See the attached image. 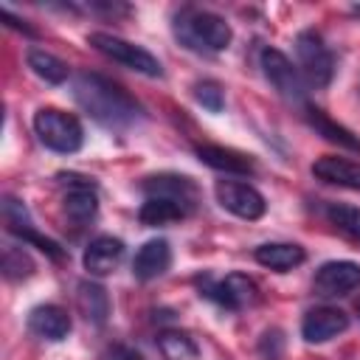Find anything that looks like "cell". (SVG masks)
<instances>
[{"instance_id":"obj_26","label":"cell","mask_w":360,"mask_h":360,"mask_svg":"<svg viewBox=\"0 0 360 360\" xmlns=\"http://www.w3.org/2000/svg\"><path fill=\"white\" fill-rule=\"evenodd\" d=\"M194 98L208 110V112H219L225 107V90L219 82L214 79H202L194 84Z\"/></svg>"},{"instance_id":"obj_17","label":"cell","mask_w":360,"mask_h":360,"mask_svg":"<svg viewBox=\"0 0 360 360\" xmlns=\"http://www.w3.org/2000/svg\"><path fill=\"white\" fill-rule=\"evenodd\" d=\"M253 259L262 267H270L276 273H287V270L298 267L307 259V253L301 245H292V242H264L253 250Z\"/></svg>"},{"instance_id":"obj_8","label":"cell","mask_w":360,"mask_h":360,"mask_svg":"<svg viewBox=\"0 0 360 360\" xmlns=\"http://www.w3.org/2000/svg\"><path fill=\"white\" fill-rule=\"evenodd\" d=\"M205 295L214 298L217 304L228 307V309H242V307H253L259 304L262 292L259 284L242 273H228L222 281H205Z\"/></svg>"},{"instance_id":"obj_10","label":"cell","mask_w":360,"mask_h":360,"mask_svg":"<svg viewBox=\"0 0 360 360\" xmlns=\"http://www.w3.org/2000/svg\"><path fill=\"white\" fill-rule=\"evenodd\" d=\"M349 329V315L338 307H315L301 321V335L307 343H326Z\"/></svg>"},{"instance_id":"obj_1","label":"cell","mask_w":360,"mask_h":360,"mask_svg":"<svg viewBox=\"0 0 360 360\" xmlns=\"http://www.w3.org/2000/svg\"><path fill=\"white\" fill-rule=\"evenodd\" d=\"M73 98L76 104L98 124L110 129H127L143 118L141 104L115 82L98 73H76L73 79Z\"/></svg>"},{"instance_id":"obj_2","label":"cell","mask_w":360,"mask_h":360,"mask_svg":"<svg viewBox=\"0 0 360 360\" xmlns=\"http://www.w3.org/2000/svg\"><path fill=\"white\" fill-rule=\"evenodd\" d=\"M172 28H174V37L180 39V45H186L188 51H197V53L225 51L233 39V31L225 22V17L205 11V8H194V6H183L174 14Z\"/></svg>"},{"instance_id":"obj_13","label":"cell","mask_w":360,"mask_h":360,"mask_svg":"<svg viewBox=\"0 0 360 360\" xmlns=\"http://www.w3.org/2000/svg\"><path fill=\"white\" fill-rule=\"evenodd\" d=\"M70 326V315L56 304H39L28 312V329L42 340H65Z\"/></svg>"},{"instance_id":"obj_5","label":"cell","mask_w":360,"mask_h":360,"mask_svg":"<svg viewBox=\"0 0 360 360\" xmlns=\"http://www.w3.org/2000/svg\"><path fill=\"white\" fill-rule=\"evenodd\" d=\"M295 56H298V68L307 84L312 87H326L335 76V56L326 48L323 37L318 31H301L295 37Z\"/></svg>"},{"instance_id":"obj_24","label":"cell","mask_w":360,"mask_h":360,"mask_svg":"<svg viewBox=\"0 0 360 360\" xmlns=\"http://www.w3.org/2000/svg\"><path fill=\"white\" fill-rule=\"evenodd\" d=\"M0 267H3V276L8 281H20V278H28L34 273V259L22 248H17V245H6Z\"/></svg>"},{"instance_id":"obj_19","label":"cell","mask_w":360,"mask_h":360,"mask_svg":"<svg viewBox=\"0 0 360 360\" xmlns=\"http://www.w3.org/2000/svg\"><path fill=\"white\" fill-rule=\"evenodd\" d=\"M65 214L73 219V222H90L98 211V197L93 191V183L82 180V183H70V188L65 191Z\"/></svg>"},{"instance_id":"obj_9","label":"cell","mask_w":360,"mask_h":360,"mask_svg":"<svg viewBox=\"0 0 360 360\" xmlns=\"http://www.w3.org/2000/svg\"><path fill=\"white\" fill-rule=\"evenodd\" d=\"M312 290L323 298H338L360 290V264L354 262H326L318 267Z\"/></svg>"},{"instance_id":"obj_11","label":"cell","mask_w":360,"mask_h":360,"mask_svg":"<svg viewBox=\"0 0 360 360\" xmlns=\"http://www.w3.org/2000/svg\"><path fill=\"white\" fill-rule=\"evenodd\" d=\"M143 191H146V197L172 200V202L183 205L186 211H191L197 205V186L183 174H152L143 180Z\"/></svg>"},{"instance_id":"obj_25","label":"cell","mask_w":360,"mask_h":360,"mask_svg":"<svg viewBox=\"0 0 360 360\" xmlns=\"http://www.w3.org/2000/svg\"><path fill=\"white\" fill-rule=\"evenodd\" d=\"M326 217H329V222H332L338 231H343V233L360 239V208H357V205L332 202V205L326 208Z\"/></svg>"},{"instance_id":"obj_27","label":"cell","mask_w":360,"mask_h":360,"mask_svg":"<svg viewBox=\"0 0 360 360\" xmlns=\"http://www.w3.org/2000/svg\"><path fill=\"white\" fill-rule=\"evenodd\" d=\"M259 354L264 360H281V354H284V332L281 329H267L259 338Z\"/></svg>"},{"instance_id":"obj_14","label":"cell","mask_w":360,"mask_h":360,"mask_svg":"<svg viewBox=\"0 0 360 360\" xmlns=\"http://www.w3.org/2000/svg\"><path fill=\"white\" fill-rule=\"evenodd\" d=\"M124 259V242L115 236H96L87 248H84V270L90 276H107L118 267V262Z\"/></svg>"},{"instance_id":"obj_15","label":"cell","mask_w":360,"mask_h":360,"mask_svg":"<svg viewBox=\"0 0 360 360\" xmlns=\"http://www.w3.org/2000/svg\"><path fill=\"white\" fill-rule=\"evenodd\" d=\"M312 174L323 183L343 186V188H360V163L338 158V155H323L312 163Z\"/></svg>"},{"instance_id":"obj_21","label":"cell","mask_w":360,"mask_h":360,"mask_svg":"<svg viewBox=\"0 0 360 360\" xmlns=\"http://www.w3.org/2000/svg\"><path fill=\"white\" fill-rule=\"evenodd\" d=\"M158 349L166 360H200V349L194 338L180 329H163L158 335Z\"/></svg>"},{"instance_id":"obj_12","label":"cell","mask_w":360,"mask_h":360,"mask_svg":"<svg viewBox=\"0 0 360 360\" xmlns=\"http://www.w3.org/2000/svg\"><path fill=\"white\" fill-rule=\"evenodd\" d=\"M172 264V248L166 239H149L141 245V250L132 259V276L138 281H152L163 276Z\"/></svg>"},{"instance_id":"obj_29","label":"cell","mask_w":360,"mask_h":360,"mask_svg":"<svg viewBox=\"0 0 360 360\" xmlns=\"http://www.w3.org/2000/svg\"><path fill=\"white\" fill-rule=\"evenodd\" d=\"M0 20H6V25H11V28H17V31H22V34H31V37L37 34V31H34V28H31V25H28L25 20H20V17H14V14L8 11V8H0Z\"/></svg>"},{"instance_id":"obj_22","label":"cell","mask_w":360,"mask_h":360,"mask_svg":"<svg viewBox=\"0 0 360 360\" xmlns=\"http://www.w3.org/2000/svg\"><path fill=\"white\" fill-rule=\"evenodd\" d=\"M25 59H28V68H31L39 79H45L48 84H62V82L68 79V65H65L59 56L42 51V48H31Z\"/></svg>"},{"instance_id":"obj_28","label":"cell","mask_w":360,"mask_h":360,"mask_svg":"<svg viewBox=\"0 0 360 360\" xmlns=\"http://www.w3.org/2000/svg\"><path fill=\"white\" fill-rule=\"evenodd\" d=\"M104 360H143V354L135 352V349H129V346H110L107 354H104Z\"/></svg>"},{"instance_id":"obj_4","label":"cell","mask_w":360,"mask_h":360,"mask_svg":"<svg viewBox=\"0 0 360 360\" xmlns=\"http://www.w3.org/2000/svg\"><path fill=\"white\" fill-rule=\"evenodd\" d=\"M87 42L98 53H104L107 59H112V62H118V65H124V68H129V70H135L141 76H149V79L163 76L160 62L146 48H141V45H132V42L115 37V34H107V31H93L87 37Z\"/></svg>"},{"instance_id":"obj_7","label":"cell","mask_w":360,"mask_h":360,"mask_svg":"<svg viewBox=\"0 0 360 360\" xmlns=\"http://www.w3.org/2000/svg\"><path fill=\"white\" fill-rule=\"evenodd\" d=\"M214 194L225 211H231L233 217H242V219H262L267 211L262 191L242 180H219L214 186Z\"/></svg>"},{"instance_id":"obj_3","label":"cell","mask_w":360,"mask_h":360,"mask_svg":"<svg viewBox=\"0 0 360 360\" xmlns=\"http://www.w3.org/2000/svg\"><path fill=\"white\" fill-rule=\"evenodd\" d=\"M34 132L37 138L51 149V152H59V155H73L82 149V141H84V132H82V124L76 115H68L56 107H42L37 110L34 115Z\"/></svg>"},{"instance_id":"obj_18","label":"cell","mask_w":360,"mask_h":360,"mask_svg":"<svg viewBox=\"0 0 360 360\" xmlns=\"http://www.w3.org/2000/svg\"><path fill=\"white\" fill-rule=\"evenodd\" d=\"M76 307L96 326H104L110 318V295L101 284H93V281H82L76 287Z\"/></svg>"},{"instance_id":"obj_16","label":"cell","mask_w":360,"mask_h":360,"mask_svg":"<svg viewBox=\"0 0 360 360\" xmlns=\"http://www.w3.org/2000/svg\"><path fill=\"white\" fill-rule=\"evenodd\" d=\"M197 158L217 169V172H228V174H253V160L250 155L245 152H236V149H228V146H214V143H205V146H197Z\"/></svg>"},{"instance_id":"obj_23","label":"cell","mask_w":360,"mask_h":360,"mask_svg":"<svg viewBox=\"0 0 360 360\" xmlns=\"http://www.w3.org/2000/svg\"><path fill=\"white\" fill-rule=\"evenodd\" d=\"M188 211L172 200H163V197H146V202L141 205L138 211V219L143 225H166V222H174V219H183Z\"/></svg>"},{"instance_id":"obj_20","label":"cell","mask_w":360,"mask_h":360,"mask_svg":"<svg viewBox=\"0 0 360 360\" xmlns=\"http://www.w3.org/2000/svg\"><path fill=\"white\" fill-rule=\"evenodd\" d=\"M307 121H309V127H315V132L318 135H323L326 141H332V143H338V146H343V149H352V152H360V138H354L346 127H340V124H335L323 110H318V107H307Z\"/></svg>"},{"instance_id":"obj_6","label":"cell","mask_w":360,"mask_h":360,"mask_svg":"<svg viewBox=\"0 0 360 360\" xmlns=\"http://www.w3.org/2000/svg\"><path fill=\"white\" fill-rule=\"evenodd\" d=\"M262 73L264 79L273 84V90L290 101V104H304L307 101V87H304V76L301 70L278 51V48H262Z\"/></svg>"}]
</instances>
